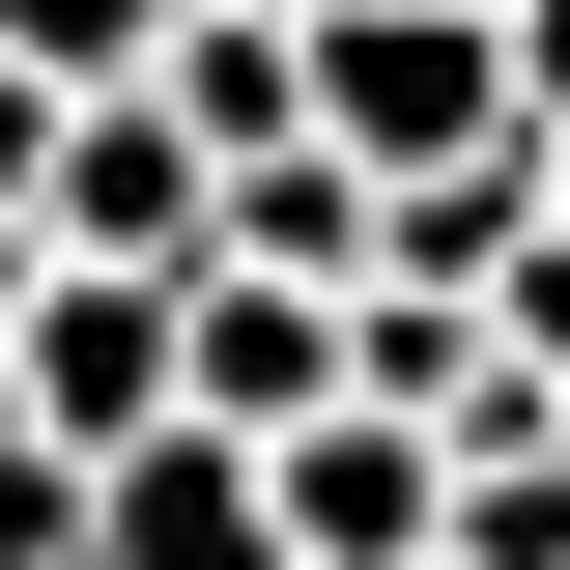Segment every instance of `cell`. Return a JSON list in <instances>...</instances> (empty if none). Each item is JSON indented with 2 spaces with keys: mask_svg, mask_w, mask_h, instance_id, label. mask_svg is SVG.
I'll return each mask as SVG.
<instances>
[{
  "mask_svg": "<svg viewBox=\"0 0 570 570\" xmlns=\"http://www.w3.org/2000/svg\"><path fill=\"white\" fill-rule=\"evenodd\" d=\"M542 200H570V115H542Z\"/></svg>",
  "mask_w": 570,
  "mask_h": 570,
  "instance_id": "obj_10",
  "label": "cell"
},
{
  "mask_svg": "<svg viewBox=\"0 0 570 570\" xmlns=\"http://www.w3.org/2000/svg\"><path fill=\"white\" fill-rule=\"evenodd\" d=\"M0 29H29L58 86H142V58H171V0H0Z\"/></svg>",
  "mask_w": 570,
  "mask_h": 570,
  "instance_id": "obj_6",
  "label": "cell"
},
{
  "mask_svg": "<svg viewBox=\"0 0 570 570\" xmlns=\"http://www.w3.org/2000/svg\"><path fill=\"white\" fill-rule=\"evenodd\" d=\"M513 58H542V115H570V0H513Z\"/></svg>",
  "mask_w": 570,
  "mask_h": 570,
  "instance_id": "obj_9",
  "label": "cell"
},
{
  "mask_svg": "<svg viewBox=\"0 0 570 570\" xmlns=\"http://www.w3.org/2000/svg\"><path fill=\"white\" fill-rule=\"evenodd\" d=\"M257 513H285V542H371V570H400V542H456V428L343 371L314 428H257Z\"/></svg>",
  "mask_w": 570,
  "mask_h": 570,
  "instance_id": "obj_3",
  "label": "cell"
},
{
  "mask_svg": "<svg viewBox=\"0 0 570 570\" xmlns=\"http://www.w3.org/2000/svg\"><path fill=\"white\" fill-rule=\"evenodd\" d=\"M86 542V428H29V400H0V570H58Z\"/></svg>",
  "mask_w": 570,
  "mask_h": 570,
  "instance_id": "obj_5",
  "label": "cell"
},
{
  "mask_svg": "<svg viewBox=\"0 0 570 570\" xmlns=\"http://www.w3.org/2000/svg\"><path fill=\"white\" fill-rule=\"evenodd\" d=\"M29 228H58V257H200V228H228V142L171 115V86H58V171H29Z\"/></svg>",
  "mask_w": 570,
  "mask_h": 570,
  "instance_id": "obj_2",
  "label": "cell"
},
{
  "mask_svg": "<svg viewBox=\"0 0 570 570\" xmlns=\"http://www.w3.org/2000/svg\"><path fill=\"white\" fill-rule=\"evenodd\" d=\"M29 285H58V228H29V200H0V371H29Z\"/></svg>",
  "mask_w": 570,
  "mask_h": 570,
  "instance_id": "obj_8",
  "label": "cell"
},
{
  "mask_svg": "<svg viewBox=\"0 0 570 570\" xmlns=\"http://www.w3.org/2000/svg\"><path fill=\"white\" fill-rule=\"evenodd\" d=\"M314 115L371 171H485L542 142V58H513V0H314Z\"/></svg>",
  "mask_w": 570,
  "mask_h": 570,
  "instance_id": "obj_1",
  "label": "cell"
},
{
  "mask_svg": "<svg viewBox=\"0 0 570 570\" xmlns=\"http://www.w3.org/2000/svg\"><path fill=\"white\" fill-rule=\"evenodd\" d=\"M171 285H200V257H58L0 400H29V428H86V456H115V428H171Z\"/></svg>",
  "mask_w": 570,
  "mask_h": 570,
  "instance_id": "obj_4",
  "label": "cell"
},
{
  "mask_svg": "<svg viewBox=\"0 0 570 570\" xmlns=\"http://www.w3.org/2000/svg\"><path fill=\"white\" fill-rule=\"evenodd\" d=\"M29 171H58V58L0 29V200H29Z\"/></svg>",
  "mask_w": 570,
  "mask_h": 570,
  "instance_id": "obj_7",
  "label": "cell"
}]
</instances>
